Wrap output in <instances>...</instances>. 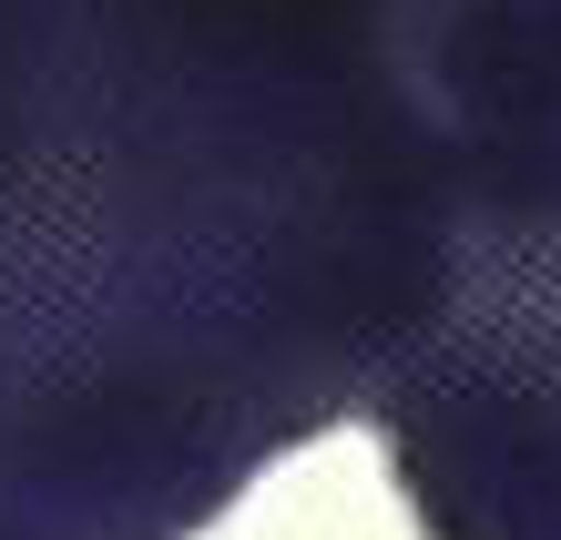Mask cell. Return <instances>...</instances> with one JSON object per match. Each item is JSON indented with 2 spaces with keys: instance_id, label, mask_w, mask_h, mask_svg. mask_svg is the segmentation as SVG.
<instances>
[{
  "instance_id": "obj_3",
  "label": "cell",
  "mask_w": 561,
  "mask_h": 540,
  "mask_svg": "<svg viewBox=\"0 0 561 540\" xmlns=\"http://www.w3.org/2000/svg\"><path fill=\"white\" fill-rule=\"evenodd\" d=\"M439 317L501 336V347H520L531 367L561 378V194L470 215V234H459V286H449Z\"/></svg>"
},
{
  "instance_id": "obj_2",
  "label": "cell",
  "mask_w": 561,
  "mask_h": 540,
  "mask_svg": "<svg viewBox=\"0 0 561 540\" xmlns=\"http://www.w3.org/2000/svg\"><path fill=\"white\" fill-rule=\"evenodd\" d=\"M470 215L561 194V0H388Z\"/></svg>"
},
{
  "instance_id": "obj_1",
  "label": "cell",
  "mask_w": 561,
  "mask_h": 540,
  "mask_svg": "<svg viewBox=\"0 0 561 540\" xmlns=\"http://www.w3.org/2000/svg\"><path fill=\"white\" fill-rule=\"evenodd\" d=\"M378 438L428 540H561V378L439 317L378 398Z\"/></svg>"
}]
</instances>
